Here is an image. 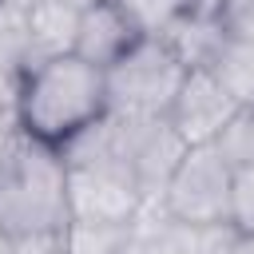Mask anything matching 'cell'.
<instances>
[{
    "label": "cell",
    "instance_id": "cell-13",
    "mask_svg": "<svg viewBox=\"0 0 254 254\" xmlns=\"http://www.w3.org/2000/svg\"><path fill=\"white\" fill-rule=\"evenodd\" d=\"M230 226L246 238H254V167H234V190H230Z\"/></svg>",
    "mask_w": 254,
    "mask_h": 254
},
{
    "label": "cell",
    "instance_id": "cell-10",
    "mask_svg": "<svg viewBox=\"0 0 254 254\" xmlns=\"http://www.w3.org/2000/svg\"><path fill=\"white\" fill-rule=\"evenodd\" d=\"M131 222H79L71 218L60 234L64 254H123Z\"/></svg>",
    "mask_w": 254,
    "mask_h": 254
},
{
    "label": "cell",
    "instance_id": "cell-18",
    "mask_svg": "<svg viewBox=\"0 0 254 254\" xmlns=\"http://www.w3.org/2000/svg\"><path fill=\"white\" fill-rule=\"evenodd\" d=\"M8 242H12V238H8L4 230H0V254H4V246H8Z\"/></svg>",
    "mask_w": 254,
    "mask_h": 254
},
{
    "label": "cell",
    "instance_id": "cell-4",
    "mask_svg": "<svg viewBox=\"0 0 254 254\" xmlns=\"http://www.w3.org/2000/svg\"><path fill=\"white\" fill-rule=\"evenodd\" d=\"M230 190H234V167L226 163L218 143H194L183 151L159 202L171 218L206 230L230 222Z\"/></svg>",
    "mask_w": 254,
    "mask_h": 254
},
{
    "label": "cell",
    "instance_id": "cell-5",
    "mask_svg": "<svg viewBox=\"0 0 254 254\" xmlns=\"http://www.w3.org/2000/svg\"><path fill=\"white\" fill-rule=\"evenodd\" d=\"M238 111H242L238 99L222 87V79L210 67H190L171 111H167V119L179 131V139L187 147H194V143H214Z\"/></svg>",
    "mask_w": 254,
    "mask_h": 254
},
{
    "label": "cell",
    "instance_id": "cell-17",
    "mask_svg": "<svg viewBox=\"0 0 254 254\" xmlns=\"http://www.w3.org/2000/svg\"><path fill=\"white\" fill-rule=\"evenodd\" d=\"M36 0H0V8H16V12H24V8H32Z\"/></svg>",
    "mask_w": 254,
    "mask_h": 254
},
{
    "label": "cell",
    "instance_id": "cell-8",
    "mask_svg": "<svg viewBox=\"0 0 254 254\" xmlns=\"http://www.w3.org/2000/svg\"><path fill=\"white\" fill-rule=\"evenodd\" d=\"M198 226H187L163 210V202H147L127 234L123 254H198Z\"/></svg>",
    "mask_w": 254,
    "mask_h": 254
},
{
    "label": "cell",
    "instance_id": "cell-14",
    "mask_svg": "<svg viewBox=\"0 0 254 254\" xmlns=\"http://www.w3.org/2000/svg\"><path fill=\"white\" fill-rule=\"evenodd\" d=\"M16 99H20V71L0 60V115L16 119Z\"/></svg>",
    "mask_w": 254,
    "mask_h": 254
},
{
    "label": "cell",
    "instance_id": "cell-16",
    "mask_svg": "<svg viewBox=\"0 0 254 254\" xmlns=\"http://www.w3.org/2000/svg\"><path fill=\"white\" fill-rule=\"evenodd\" d=\"M234 254H254V238L238 234V242H234Z\"/></svg>",
    "mask_w": 254,
    "mask_h": 254
},
{
    "label": "cell",
    "instance_id": "cell-19",
    "mask_svg": "<svg viewBox=\"0 0 254 254\" xmlns=\"http://www.w3.org/2000/svg\"><path fill=\"white\" fill-rule=\"evenodd\" d=\"M75 4H79V8H83V4H91V0H75Z\"/></svg>",
    "mask_w": 254,
    "mask_h": 254
},
{
    "label": "cell",
    "instance_id": "cell-6",
    "mask_svg": "<svg viewBox=\"0 0 254 254\" xmlns=\"http://www.w3.org/2000/svg\"><path fill=\"white\" fill-rule=\"evenodd\" d=\"M147 32L135 24V16L119 4V0H91L79 8V32H75V56L95 64V67H111L119 56H127Z\"/></svg>",
    "mask_w": 254,
    "mask_h": 254
},
{
    "label": "cell",
    "instance_id": "cell-3",
    "mask_svg": "<svg viewBox=\"0 0 254 254\" xmlns=\"http://www.w3.org/2000/svg\"><path fill=\"white\" fill-rule=\"evenodd\" d=\"M183 56L163 40V36H143L127 56H119L103 79H107V111L119 115H143V119H163L187 79Z\"/></svg>",
    "mask_w": 254,
    "mask_h": 254
},
{
    "label": "cell",
    "instance_id": "cell-11",
    "mask_svg": "<svg viewBox=\"0 0 254 254\" xmlns=\"http://www.w3.org/2000/svg\"><path fill=\"white\" fill-rule=\"evenodd\" d=\"M214 143L230 167H254V111H238Z\"/></svg>",
    "mask_w": 254,
    "mask_h": 254
},
{
    "label": "cell",
    "instance_id": "cell-9",
    "mask_svg": "<svg viewBox=\"0 0 254 254\" xmlns=\"http://www.w3.org/2000/svg\"><path fill=\"white\" fill-rule=\"evenodd\" d=\"M210 71L222 79V87L238 99L242 111H254V44L226 32L218 56L210 60Z\"/></svg>",
    "mask_w": 254,
    "mask_h": 254
},
{
    "label": "cell",
    "instance_id": "cell-2",
    "mask_svg": "<svg viewBox=\"0 0 254 254\" xmlns=\"http://www.w3.org/2000/svg\"><path fill=\"white\" fill-rule=\"evenodd\" d=\"M107 115V79L103 67L71 56L44 60L20 75V99H16V127L64 147L83 127Z\"/></svg>",
    "mask_w": 254,
    "mask_h": 254
},
{
    "label": "cell",
    "instance_id": "cell-1",
    "mask_svg": "<svg viewBox=\"0 0 254 254\" xmlns=\"http://www.w3.org/2000/svg\"><path fill=\"white\" fill-rule=\"evenodd\" d=\"M71 222L64 151L20 131L0 159V230L8 238L64 234Z\"/></svg>",
    "mask_w": 254,
    "mask_h": 254
},
{
    "label": "cell",
    "instance_id": "cell-15",
    "mask_svg": "<svg viewBox=\"0 0 254 254\" xmlns=\"http://www.w3.org/2000/svg\"><path fill=\"white\" fill-rule=\"evenodd\" d=\"M4 254H64L60 234H44V238H12L4 246Z\"/></svg>",
    "mask_w": 254,
    "mask_h": 254
},
{
    "label": "cell",
    "instance_id": "cell-12",
    "mask_svg": "<svg viewBox=\"0 0 254 254\" xmlns=\"http://www.w3.org/2000/svg\"><path fill=\"white\" fill-rule=\"evenodd\" d=\"M119 4L135 16V24L147 36H159L175 16H183L187 8H194V0H119Z\"/></svg>",
    "mask_w": 254,
    "mask_h": 254
},
{
    "label": "cell",
    "instance_id": "cell-7",
    "mask_svg": "<svg viewBox=\"0 0 254 254\" xmlns=\"http://www.w3.org/2000/svg\"><path fill=\"white\" fill-rule=\"evenodd\" d=\"M75 32H79V4L75 0H36L32 8H24V71L56 60V56H71L75 52Z\"/></svg>",
    "mask_w": 254,
    "mask_h": 254
}]
</instances>
